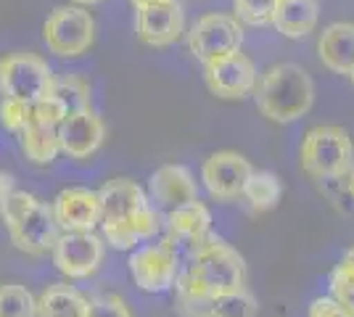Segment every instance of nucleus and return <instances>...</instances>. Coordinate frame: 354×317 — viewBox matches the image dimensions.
<instances>
[{"label": "nucleus", "mask_w": 354, "mask_h": 317, "mask_svg": "<svg viewBox=\"0 0 354 317\" xmlns=\"http://www.w3.org/2000/svg\"><path fill=\"white\" fill-rule=\"evenodd\" d=\"M241 46H243V27L236 16L204 14L193 21L188 32V50L204 66L236 53L241 50Z\"/></svg>", "instance_id": "obj_7"}, {"label": "nucleus", "mask_w": 354, "mask_h": 317, "mask_svg": "<svg viewBox=\"0 0 354 317\" xmlns=\"http://www.w3.org/2000/svg\"><path fill=\"white\" fill-rule=\"evenodd\" d=\"M16 191V180L14 175H8V172H0V209H3V204L11 198V193Z\"/></svg>", "instance_id": "obj_32"}, {"label": "nucleus", "mask_w": 354, "mask_h": 317, "mask_svg": "<svg viewBox=\"0 0 354 317\" xmlns=\"http://www.w3.org/2000/svg\"><path fill=\"white\" fill-rule=\"evenodd\" d=\"M43 43L56 59H80L95 43V19L82 6H59L43 24Z\"/></svg>", "instance_id": "obj_5"}, {"label": "nucleus", "mask_w": 354, "mask_h": 317, "mask_svg": "<svg viewBox=\"0 0 354 317\" xmlns=\"http://www.w3.org/2000/svg\"><path fill=\"white\" fill-rule=\"evenodd\" d=\"M98 201H101V222H117L127 220L133 211L151 204L148 193L130 177H114L98 188Z\"/></svg>", "instance_id": "obj_16"}, {"label": "nucleus", "mask_w": 354, "mask_h": 317, "mask_svg": "<svg viewBox=\"0 0 354 317\" xmlns=\"http://www.w3.org/2000/svg\"><path fill=\"white\" fill-rule=\"evenodd\" d=\"M204 79L212 95L225 98V101H241L254 93L257 88V66L246 53H230L220 61H212L204 66Z\"/></svg>", "instance_id": "obj_10"}, {"label": "nucleus", "mask_w": 354, "mask_h": 317, "mask_svg": "<svg viewBox=\"0 0 354 317\" xmlns=\"http://www.w3.org/2000/svg\"><path fill=\"white\" fill-rule=\"evenodd\" d=\"M346 77H349V82L354 85V64H352V69H349V75H346Z\"/></svg>", "instance_id": "obj_37"}, {"label": "nucleus", "mask_w": 354, "mask_h": 317, "mask_svg": "<svg viewBox=\"0 0 354 317\" xmlns=\"http://www.w3.org/2000/svg\"><path fill=\"white\" fill-rule=\"evenodd\" d=\"M159 3H167V0H130V6H133L135 11H140V8H148V6H159Z\"/></svg>", "instance_id": "obj_34"}, {"label": "nucleus", "mask_w": 354, "mask_h": 317, "mask_svg": "<svg viewBox=\"0 0 354 317\" xmlns=\"http://www.w3.org/2000/svg\"><path fill=\"white\" fill-rule=\"evenodd\" d=\"M48 93L66 108V114H77V111L93 108V106H90V101H93V88H90V82L82 75L53 77L50 90Z\"/></svg>", "instance_id": "obj_22"}, {"label": "nucleus", "mask_w": 354, "mask_h": 317, "mask_svg": "<svg viewBox=\"0 0 354 317\" xmlns=\"http://www.w3.org/2000/svg\"><path fill=\"white\" fill-rule=\"evenodd\" d=\"M246 288V262L230 243L207 236L191 251V262L175 280V309L180 317H207L209 302L220 294Z\"/></svg>", "instance_id": "obj_1"}, {"label": "nucleus", "mask_w": 354, "mask_h": 317, "mask_svg": "<svg viewBox=\"0 0 354 317\" xmlns=\"http://www.w3.org/2000/svg\"><path fill=\"white\" fill-rule=\"evenodd\" d=\"M339 267H341V270H346V272H352V275H354V246L349 249V251H346V254H344V257H341Z\"/></svg>", "instance_id": "obj_33"}, {"label": "nucleus", "mask_w": 354, "mask_h": 317, "mask_svg": "<svg viewBox=\"0 0 354 317\" xmlns=\"http://www.w3.org/2000/svg\"><path fill=\"white\" fill-rule=\"evenodd\" d=\"M301 169L317 180L346 177L354 164V143L349 133L336 124H317L307 130L299 148Z\"/></svg>", "instance_id": "obj_4"}, {"label": "nucleus", "mask_w": 354, "mask_h": 317, "mask_svg": "<svg viewBox=\"0 0 354 317\" xmlns=\"http://www.w3.org/2000/svg\"><path fill=\"white\" fill-rule=\"evenodd\" d=\"M317 16H320L317 0H281L275 6L272 24L283 37L296 40V37H307L317 27Z\"/></svg>", "instance_id": "obj_19"}, {"label": "nucleus", "mask_w": 354, "mask_h": 317, "mask_svg": "<svg viewBox=\"0 0 354 317\" xmlns=\"http://www.w3.org/2000/svg\"><path fill=\"white\" fill-rule=\"evenodd\" d=\"M167 230L172 241L188 243L193 251L198 243L207 241V236H212V214L201 201H191L167 211Z\"/></svg>", "instance_id": "obj_18"}, {"label": "nucleus", "mask_w": 354, "mask_h": 317, "mask_svg": "<svg viewBox=\"0 0 354 317\" xmlns=\"http://www.w3.org/2000/svg\"><path fill=\"white\" fill-rule=\"evenodd\" d=\"M251 95L267 119L288 124L310 114L315 104V82L299 64H275L257 79Z\"/></svg>", "instance_id": "obj_2"}, {"label": "nucleus", "mask_w": 354, "mask_h": 317, "mask_svg": "<svg viewBox=\"0 0 354 317\" xmlns=\"http://www.w3.org/2000/svg\"><path fill=\"white\" fill-rule=\"evenodd\" d=\"M19 146H21V153L27 156V162L35 166L53 164L56 156L61 153L56 127H45V124L32 122V119H30V124L19 133Z\"/></svg>", "instance_id": "obj_21"}, {"label": "nucleus", "mask_w": 354, "mask_h": 317, "mask_svg": "<svg viewBox=\"0 0 354 317\" xmlns=\"http://www.w3.org/2000/svg\"><path fill=\"white\" fill-rule=\"evenodd\" d=\"M59 135V148L69 159H90L93 153L104 146L106 140V122L93 111H77L69 114L56 130Z\"/></svg>", "instance_id": "obj_14"}, {"label": "nucleus", "mask_w": 354, "mask_h": 317, "mask_svg": "<svg viewBox=\"0 0 354 317\" xmlns=\"http://www.w3.org/2000/svg\"><path fill=\"white\" fill-rule=\"evenodd\" d=\"M241 196L249 201V206L254 211H270L278 206V201L283 196V185L278 180V175L272 172H251L246 185H243V193Z\"/></svg>", "instance_id": "obj_23"}, {"label": "nucleus", "mask_w": 354, "mask_h": 317, "mask_svg": "<svg viewBox=\"0 0 354 317\" xmlns=\"http://www.w3.org/2000/svg\"><path fill=\"white\" fill-rule=\"evenodd\" d=\"M259 304L254 299L249 288H238V291H227L220 294L209 302L207 317H257Z\"/></svg>", "instance_id": "obj_24"}, {"label": "nucleus", "mask_w": 354, "mask_h": 317, "mask_svg": "<svg viewBox=\"0 0 354 317\" xmlns=\"http://www.w3.org/2000/svg\"><path fill=\"white\" fill-rule=\"evenodd\" d=\"M251 172L254 166L246 156H241L238 151H217L201 164V180L212 198L233 201L243 193V185Z\"/></svg>", "instance_id": "obj_12"}, {"label": "nucleus", "mask_w": 354, "mask_h": 317, "mask_svg": "<svg viewBox=\"0 0 354 317\" xmlns=\"http://www.w3.org/2000/svg\"><path fill=\"white\" fill-rule=\"evenodd\" d=\"M88 296L69 283H53L37 296L35 317H85Z\"/></svg>", "instance_id": "obj_20"}, {"label": "nucleus", "mask_w": 354, "mask_h": 317, "mask_svg": "<svg viewBox=\"0 0 354 317\" xmlns=\"http://www.w3.org/2000/svg\"><path fill=\"white\" fill-rule=\"evenodd\" d=\"M130 275L135 286L143 294H167L175 286L180 262H177V249L169 241L164 243H146L130 251Z\"/></svg>", "instance_id": "obj_9"}, {"label": "nucleus", "mask_w": 354, "mask_h": 317, "mask_svg": "<svg viewBox=\"0 0 354 317\" xmlns=\"http://www.w3.org/2000/svg\"><path fill=\"white\" fill-rule=\"evenodd\" d=\"M307 317H346V315L341 312V307L333 302L330 296H320V299H315V302L310 304Z\"/></svg>", "instance_id": "obj_31"}, {"label": "nucleus", "mask_w": 354, "mask_h": 317, "mask_svg": "<svg viewBox=\"0 0 354 317\" xmlns=\"http://www.w3.org/2000/svg\"><path fill=\"white\" fill-rule=\"evenodd\" d=\"M317 56L328 72L333 75H349L354 64V24L352 21H336L328 24L317 37Z\"/></svg>", "instance_id": "obj_17"}, {"label": "nucleus", "mask_w": 354, "mask_h": 317, "mask_svg": "<svg viewBox=\"0 0 354 317\" xmlns=\"http://www.w3.org/2000/svg\"><path fill=\"white\" fill-rule=\"evenodd\" d=\"M66 117H69L66 108H64L50 93L43 95L37 104H32V122H40L45 127H56V130H59V124L66 119Z\"/></svg>", "instance_id": "obj_30"}, {"label": "nucleus", "mask_w": 354, "mask_h": 317, "mask_svg": "<svg viewBox=\"0 0 354 317\" xmlns=\"http://www.w3.org/2000/svg\"><path fill=\"white\" fill-rule=\"evenodd\" d=\"M37 296L21 283H0V317H35Z\"/></svg>", "instance_id": "obj_25"}, {"label": "nucleus", "mask_w": 354, "mask_h": 317, "mask_svg": "<svg viewBox=\"0 0 354 317\" xmlns=\"http://www.w3.org/2000/svg\"><path fill=\"white\" fill-rule=\"evenodd\" d=\"M135 32L148 48H169L185 32V11L177 0L135 11Z\"/></svg>", "instance_id": "obj_13"}, {"label": "nucleus", "mask_w": 354, "mask_h": 317, "mask_svg": "<svg viewBox=\"0 0 354 317\" xmlns=\"http://www.w3.org/2000/svg\"><path fill=\"white\" fill-rule=\"evenodd\" d=\"M330 299L339 304L344 315L354 317V275L341 270L339 265L330 272Z\"/></svg>", "instance_id": "obj_28"}, {"label": "nucleus", "mask_w": 354, "mask_h": 317, "mask_svg": "<svg viewBox=\"0 0 354 317\" xmlns=\"http://www.w3.org/2000/svg\"><path fill=\"white\" fill-rule=\"evenodd\" d=\"M50 214L59 233H74V230H95L101 225V201L98 191H90L82 185H72L56 193L50 201Z\"/></svg>", "instance_id": "obj_11"}, {"label": "nucleus", "mask_w": 354, "mask_h": 317, "mask_svg": "<svg viewBox=\"0 0 354 317\" xmlns=\"http://www.w3.org/2000/svg\"><path fill=\"white\" fill-rule=\"evenodd\" d=\"M278 3H281V0H278Z\"/></svg>", "instance_id": "obj_38"}, {"label": "nucleus", "mask_w": 354, "mask_h": 317, "mask_svg": "<svg viewBox=\"0 0 354 317\" xmlns=\"http://www.w3.org/2000/svg\"><path fill=\"white\" fill-rule=\"evenodd\" d=\"M74 6H82V8H90V6H98V3H104V0H69Z\"/></svg>", "instance_id": "obj_35"}, {"label": "nucleus", "mask_w": 354, "mask_h": 317, "mask_svg": "<svg viewBox=\"0 0 354 317\" xmlns=\"http://www.w3.org/2000/svg\"><path fill=\"white\" fill-rule=\"evenodd\" d=\"M278 0H233L236 8V19L251 27H267L272 24V14H275Z\"/></svg>", "instance_id": "obj_26"}, {"label": "nucleus", "mask_w": 354, "mask_h": 317, "mask_svg": "<svg viewBox=\"0 0 354 317\" xmlns=\"http://www.w3.org/2000/svg\"><path fill=\"white\" fill-rule=\"evenodd\" d=\"M148 201L159 211H172L191 201H198V188L191 169L183 164L159 166L148 180Z\"/></svg>", "instance_id": "obj_15"}, {"label": "nucleus", "mask_w": 354, "mask_h": 317, "mask_svg": "<svg viewBox=\"0 0 354 317\" xmlns=\"http://www.w3.org/2000/svg\"><path fill=\"white\" fill-rule=\"evenodd\" d=\"M0 220L8 238L19 251L30 257H43L53 249L59 238V227L53 222L50 204L27 191H14L11 198L3 204Z\"/></svg>", "instance_id": "obj_3"}, {"label": "nucleus", "mask_w": 354, "mask_h": 317, "mask_svg": "<svg viewBox=\"0 0 354 317\" xmlns=\"http://www.w3.org/2000/svg\"><path fill=\"white\" fill-rule=\"evenodd\" d=\"M32 119V106L24 101H16L8 95H0V127L19 135Z\"/></svg>", "instance_id": "obj_27"}, {"label": "nucleus", "mask_w": 354, "mask_h": 317, "mask_svg": "<svg viewBox=\"0 0 354 317\" xmlns=\"http://www.w3.org/2000/svg\"><path fill=\"white\" fill-rule=\"evenodd\" d=\"M85 317H133V312L119 294H98L88 299Z\"/></svg>", "instance_id": "obj_29"}, {"label": "nucleus", "mask_w": 354, "mask_h": 317, "mask_svg": "<svg viewBox=\"0 0 354 317\" xmlns=\"http://www.w3.org/2000/svg\"><path fill=\"white\" fill-rule=\"evenodd\" d=\"M106 243L95 230H74L59 233V238L50 249V259L56 270L69 280H85L95 275L104 265Z\"/></svg>", "instance_id": "obj_8"}, {"label": "nucleus", "mask_w": 354, "mask_h": 317, "mask_svg": "<svg viewBox=\"0 0 354 317\" xmlns=\"http://www.w3.org/2000/svg\"><path fill=\"white\" fill-rule=\"evenodd\" d=\"M53 69L37 53H6L0 56V95H8L24 104H37L48 95L53 82Z\"/></svg>", "instance_id": "obj_6"}, {"label": "nucleus", "mask_w": 354, "mask_h": 317, "mask_svg": "<svg viewBox=\"0 0 354 317\" xmlns=\"http://www.w3.org/2000/svg\"><path fill=\"white\" fill-rule=\"evenodd\" d=\"M346 188H349V193H352V198H354V164H352V169L346 172Z\"/></svg>", "instance_id": "obj_36"}]
</instances>
